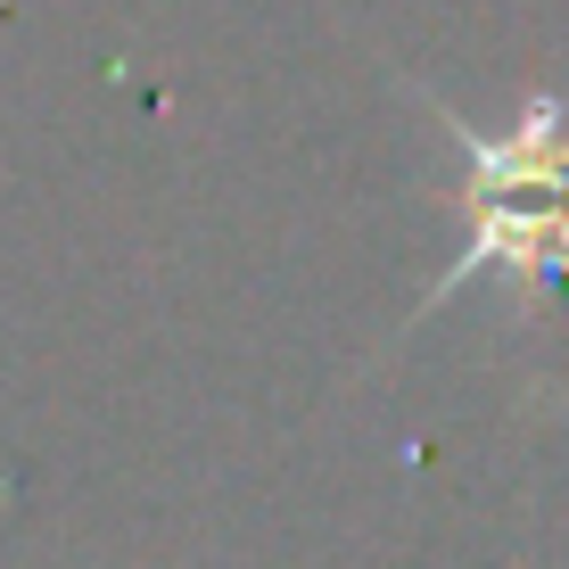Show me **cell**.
<instances>
[{
    "label": "cell",
    "instance_id": "6da1fadb",
    "mask_svg": "<svg viewBox=\"0 0 569 569\" xmlns=\"http://www.w3.org/2000/svg\"><path fill=\"white\" fill-rule=\"evenodd\" d=\"M438 116V132L462 149V257L421 289V313L446 306L455 289H470L479 272L512 281L520 322H537L545 298L569 289V108L553 91H528V108L503 132L462 124L455 108L421 100Z\"/></svg>",
    "mask_w": 569,
    "mask_h": 569
}]
</instances>
